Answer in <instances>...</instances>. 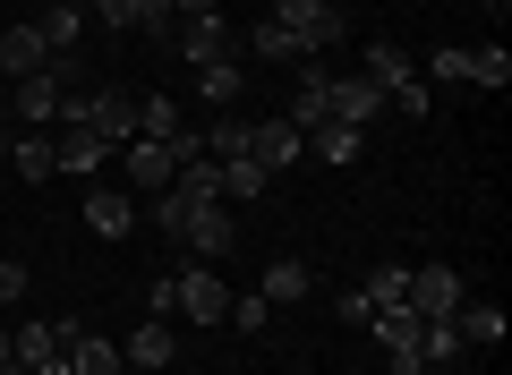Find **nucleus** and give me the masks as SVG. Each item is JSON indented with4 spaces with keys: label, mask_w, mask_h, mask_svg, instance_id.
Masks as SVG:
<instances>
[{
    "label": "nucleus",
    "mask_w": 512,
    "mask_h": 375,
    "mask_svg": "<svg viewBox=\"0 0 512 375\" xmlns=\"http://www.w3.org/2000/svg\"><path fill=\"white\" fill-rule=\"evenodd\" d=\"M265 18H282V26H291L308 60H325V52H342V43H350V18L333 9V0H274Z\"/></svg>",
    "instance_id": "f257e3e1"
},
{
    "label": "nucleus",
    "mask_w": 512,
    "mask_h": 375,
    "mask_svg": "<svg viewBox=\"0 0 512 375\" xmlns=\"http://www.w3.org/2000/svg\"><path fill=\"white\" fill-rule=\"evenodd\" d=\"M171 316H188V324H222V316H231V290H222V273H214V265H180V273H171Z\"/></svg>",
    "instance_id": "f03ea898"
},
{
    "label": "nucleus",
    "mask_w": 512,
    "mask_h": 375,
    "mask_svg": "<svg viewBox=\"0 0 512 375\" xmlns=\"http://www.w3.org/2000/svg\"><path fill=\"white\" fill-rule=\"evenodd\" d=\"M9 358H18L26 375H69V316L18 324V333H9Z\"/></svg>",
    "instance_id": "7ed1b4c3"
},
{
    "label": "nucleus",
    "mask_w": 512,
    "mask_h": 375,
    "mask_svg": "<svg viewBox=\"0 0 512 375\" xmlns=\"http://www.w3.org/2000/svg\"><path fill=\"white\" fill-rule=\"evenodd\" d=\"M171 52L188 60V69H214V60H231L239 43H231V26H222V9H205V18H171Z\"/></svg>",
    "instance_id": "20e7f679"
},
{
    "label": "nucleus",
    "mask_w": 512,
    "mask_h": 375,
    "mask_svg": "<svg viewBox=\"0 0 512 375\" xmlns=\"http://www.w3.org/2000/svg\"><path fill=\"white\" fill-rule=\"evenodd\" d=\"M299 154H308V137H299L291 120H248V162H265V171L282 179Z\"/></svg>",
    "instance_id": "39448f33"
},
{
    "label": "nucleus",
    "mask_w": 512,
    "mask_h": 375,
    "mask_svg": "<svg viewBox=\"0 0 512 375\" xmlns=\"http://www.w3.org/2000/svg\"><path fill=\"white\" fill-rule=\"evenodd\" d=\"M461 299H470V290H461V273H453V265H419V273H410V307H419L427 324H444Z\"/></svg>",
    "instance_id": "423d86ee"
},
{
    "label": "nucleus",
    "mask_w": 512,
    "mask_h": 375,
    "mask_svg": "<svg viewBox=\"0 0 512 375\" xmlns=\"http://www.w3.org/2000/svg\"><path fill=\"white\" fill-rule=\"evenodd\" d=\"M376 111H384V86H376V77H333V86H325V120L367 128Z\"/></svg>",
    "instance_id": "0eeeda50"
},
{
    "label": "nucleus",
    "mask_w": 512,
    "mask_h": 375,
    "mask_svg": "<svg viewBox=\"0 0 512 375\" xmlns=\"http://www.w3.org/2000/svg\"><path fill=\"white\" fill-rule=\"evenodd\" d=\"M9 94H18V128H52V120H60V94H69V86H60L52 69H35V77H9Z\"/></svg>",
    "instance_id": "6e6552de"
},
{
    "label": "nucleus",
    "mask_w": 512,
    "mask_h": 375,
    "mask_svg": "<svg viewBox=\"0 0 512 375\" xmlns=\"http://www.w3.org/2000/svg\"><path fill=\"white\" fill-rule=\"evenodd\" d=\"M128 179L137 188H171L180 179V145L171 137H128Z\"/></svg>",
    "instance_id": "1a4fd4ad"
},
{
    "label": "nucleus",
    "mask_w": 512,
    "mask_h": 375,
    "mask_svg": "<svg viewBox=\"0 0 512 375\" xmlns=\"http://www.w3.org/2000/svg\"><path fill=\"white\" fill-rule=\"evenodd\" d=\"M171 358H180V333H171L163 316H146V324H137V333L120 341V367H154V375H163Z\"/></svg>",
    "instance_id": "9d476101"
},
{
    "label": "nucleus",
    "mask_w": 512,
    "mask_h": 375,
    "mask_svg": "<svg viewBox=\"0 0 512 375\" xmlns=\"http://www.w3.org/2000/svg\"><path fill=\"white\" fill-rule=\"evenodd\" d=\"M86 231H94V239H128V231H137L128 188H94V179H86Z\"/></svg>",
    "instance_id": "9b49d317"
},
{
    "label": "nucleus",
    "mask_w": 512,
    "mask_h": 375,
    "mask_svg": "<svg viewBox=\"0 0 512 375\" xmlns=\"http://www.w3.org/2000/svg\"><path fill=\"white\" fill-rule=\"evenodd\" d=\"M35 69H52V52H43V35L26 18H9L0 26V77H35Z\"/></svg>",
    "instance_id": "f8f14e48"
},
{
    "label": "nucleus",
    "mask_w": 512,
    "mask_h": 375,
    "mask_svg": "<svg viewBox=\"0 0 512 375\" xmlns=\"http://www.w3.org/2000/svg\"><path fill=\"white\" fill-rule=\"evenodd\" d=\"M69 375H120V341H103L94 324L69 316Z\"/></svg>",
    "instance_id": "ddd939ff"
},
{
    "label": "nucleus",
    "mask_w": 512,
    "mask_h": 375,
    "mask_svg": "<svg viewBox=\"0 0 512 375\" xmlns=\"http://www.w3.org/2000/svg\"><path fill=\"white\" fill-rule=\"evenodd\" d=\"M231 239H239V231H231V214H222V205H205V214L188 222V239H180V248L197 256V265H222V256H231Z\"/></svg>",
    "instance_id": "4468645a"
},
{
    "label": "nucleus",
    "mask_w": 512,
    "mask_h": 375,
    "mask_svg": "<svg viewBox=\"0 0 512 375\" xmlns=\"http://www.w3.org/2000/svg\"><path fill=\"white\" fill-rule=\"evenodd\" d=\"M444 324L461 333V350H470V341H478V350H495V341H504V307H495V299H461Z\"/></svg>",
    "instance_id": "2eb2a0df"
},
{
    "label": "nucleus",
    "mask_w": 512,
    "mask_h": 375,
    "mask_svg": "<svg viewBox=\"0 0 512 375\" xmlns=\"http://www.w3.org/2000/svg\"><path fill=\"white\" fill-rule=\"evenodd\" d=\"M103 154H111V145L94 137V128H60V137H52V162H60V171H77V179L103 171Z\"/></svg>",
    "instance_id": "dca6fc26"
},
{
    "label": "nucleus",
    "mask_w": 512,
    "mask_h": 375,
    "mask_svg": "<svg viewBox=\"0 0 512 375\" xmlns=\"http://www.w3.org/2000/svg\"><path fill=\"white\" fill-rule=\"evenodd\" d=\"M197 214H205V197H188L180 179L154 197V231H163V239H188V222H197Z\"/></svg>",
    "instance_id": "f3484780"
},
{
    "label": "nucleus",
    "mask_w": 512,
    "mask_h": 375,
    "mask_svg": "<svg viewBox=\"0 0 512 375\" xmlns=\"http://www.w3.org/2000/svg\"><path fill=\"white\" fill-rule=\"evenodd\" d=\"M308 290H316L308 265H291V256H274V265H265V307H299Z\"/></svg>",
    "instance_id": "a211bd4d"
},
{
    "label": "nucleus",
    "mask_w": 512,
    "mask_h": 375,
    "mask_svg": "<svg viewBox=\"0 0 512 375\" xmlns=\"http://www.w3.org/2000/svg\"><path fill=\"white\" fill-rule=\"evenodd\" d=\"M9 162H18V179H52V171H60L43 128H18V137H9Z\"/></svg>",
    "instance_id": "6ab92c4d"
},
{
    "label": "nucleus",
    "mask_w": 512,
    "mask_h": 375,
    "mask_svg": "<svg viewBox=\"0 0 512 375\" xmlns=\"http://www.w3.org/2000/svg\"><path fill=\"white\" fill-rule=\"evenodd\" d=\"M419 307H376V316H367V333H376L384 341V350H410V341H419Z\"/></svg>",
    "instance_id": "aec40b11"
},
{
    "label": "nucleus",
    "mask_w": 512,
    "mask_h": 375,
    "mask_svg": "<svg viewBox=\"0 0 512 375\" xmlns=\"http://www.w3.org/2000/svg\"><path fill=\"white\" fill-rule=\"evenodd\" d=\"M197 94H205L214 111H231L239 94H248V77H239V60H214V69H197Z\"/></svg>",
    "instance_id": "412c9836"
},
{
    "label": "nucleus",
    "mask_w": 512,
    "mask_h": 375,
    "mask_svg": "<svg viewBox=\"0 0 512 375\" xmlns=\"http://www.w3.org/2000/svg\"><path fill=\"white\" fill-rule=\"evenodd\" d=\"M35 35H43V52H77V35H86V9H43Z\"/></svg>",
    "instance_id": "4be33fe9"
},
{
    "label": "nucleus",
    "mask_w": 512,
    "mask_h": 375,
    "mask_svg": "<svg viewBox=\"0 0 512 375\" xmlns=\"http://www.w3.org/2000/svg\"><path fill=\"white\" fill-rule=\"evenodd\" d=\"M359 77H376L384 94L410 86V52H402V43H367V69H359Z\"/></svg>",
    "instance_id": "5701e85b"
},
{
    "label": "nucleus",
    "mask_w": 512,
    "mask_h": 375,
    "mask_svg": "<svg viewBox=\"0 0 512 375\" xmlns=\"http://www.w3.org/2000/svg\"><path fill=\"white\" fill-rule=\"evenodd\" d=\"M248 52H256V60H308V52H299V35H291V26H282V18H256Z\"/></svg>",
    "instance_id": "b1692460"
},
{
    "label": "nucleus",
    "mask_w": 512,
    "mask_h": 375,
    "mask_svg": "<svg viewBox=\"0 0 512 375\" xmlns=\"http://www.w3.org/2000/svg\"><path fill=\"white\" fill-rule=\"evenodd\" d=\"M308 154H316V162H359V128H342V120L308 128Z\"/></svg>",
    "instance_id": "393cba45"
},
{
    "label": "nucleus",
    "mask_w": 512,
    "mask_h": 375,
    "mask_svg": "<svg viewBox=\"0 0 512 375\" xmlns=\"http://www.w3.org/2000/svg\"><path fill=\"white\" fill-rule=\"evenodd\" d=\"M359 290H367V307H410V265H376Z\"/></svg>",
    "instance_id": "a878e982"
},
{
    "label": "nucleus",
    "mask_w": 512,
    "mask_h": 375,
    "mask_svg": "<svg viewBox=\"0 0 512 375\" xmlns=\"http://www.w3.org/2000/svg\"><path fill=\"white\" fill-rule=\"evenodd\" d=\"M265 188H274V171H265V162H248V154L222 162V197H265Z\"/></svg>",
    "instance_id": "bb28decb"
},
{
    "label": "nucleus",
    "mask_w": 512,
    "mask_h": 375,
    "mask_svg": "<svg viewBox=\"0 0 512 375\" xmlns=\"http://www.w3.org/2000/svg\"><path fill=\"white\" fill-rule=\"evenodd\" d=\"M180 103H171V94H146V103H137V137H180Z\"/></svg>",
    "instance_id": "cd10ccee"
},
{
    "label": "nucleus",
    "mask_w": 512,
    "mask_h": 375,
    "mask_svg": "<svg viewBox=\"0 0 512 375\" xmlns=\"http://www.w3.org/2000/svg\"><path fill=\"white\" fill-rule=\"evenodd\" d=\"M470 86H487V94H504V86H512V52H504V43L470 52Z\"/></svg>",
    "instance_id": "c85d7f7f"
},
{
    "label": "nucleus",
    "mask_w": 512,
    "mask_h": 375,
    "mask_svg": "<svg viewBox=\"0 0 512 375\" xmlns=\"http://www.w3.org/2000/svg\"><path fill=\"white\" fill-rule=\"evenodd\" d=\"M419 358H427V367H453V358H461V333H453V324H419Z\"/></svg>",
    "instance_id": "c756f323"
},
{
    "label": "nucleus",
    "mask_w": 512,
    "mask_h": 375,
    "mask_svg": "<svg viewBox=\"0 0 512 375\" xmlns=\"http://www.w3.org/2000/svg\"><path fill=\"white\" fill-rule=\"evenodd\" d=\"M205 154H214V162L248 154V120H214V128H205Z\"/></svg>",
    "instance_id": "7c9ffc66"
},
{
    "label": "nucleus",
    "mask_w": 512,
    "mask_h": 375,
    "mask_svg": "<svg viewBox=\"0 0 512 375\" xmlns=\"http://www.w3.org/2000/svg\"><path fill=\"white\" fill-rule=\"evenodd\" d=\"M274 324V307H265V290H248V299H231V333H265Z\"/></svg>",
    "instance_id": "2f4dec72"
},
{
    "label": "nucleus",
    "mask_w": 512,
    "mask_h": 375,
    "mask_svg": "<svg viewBox=\"0 0 512 375\" xmlns=\"http://www.w3.org/2000/svg\"><path fill=\"white\" fill-rule=\"evenodd\" d=\"M86 9H94V26H111V35H128V26H146V18H137V0H86Z\"/></svg>",
    "instance_id": "473e14b6"
},
{
    "label": "nucleus",
    "mask_w": 512,
    "mask_h": 375,
    "mask_svg": "<svg viewBox=\"0 0 512 375\" xmlns=\"http://www.w3.org/2000/svg\"><path fill=\"white\" fill-rule=\"evenodd\" d=\"M427 77H444V86H470V52H427Z\"/></svg>",
    "instance_id": "72a5a7b5"
},
{
    "label": "nucleus",
    "mask_w": 512,
    "mask_h": 375,
    "mask_svg": "<svg viewBox=\"0 0 512 375\" xmlns=\"http://www.w3.org/2000/svg\"><path fill=\"white\" fill-rule=\"evenodd\" d=\"M26 299V265H18V256H0V307H18Z\"/></svg>",
    "instance_id": "f704fd0d"
},
{
    "label": "nucleus",
    "mask_w": 512,
    "mask_h": 375,
    "mask_svg": "<svg viewBox=\"0 0 512 375\" xmlns=\"http://www.w3.org/2000/svg\"><path fill=\"white\" fill-rule=\"evenodd\" d=\"M384 375H427V358H419V341H410V350H384Z\"/></svg>",
    "instance_id": "c9c22d12"
},
{
    "label": "nucleus",
    "mask_w": 512,
    "mask_h": 375,
    "mask_svg": "<svg viewBox=\"0 0 512 375\" xmlns=\"http://www.w3.org/2000/svg\"><path fill=\"white\" fill-rule=\"evenodd\" d=\"M171 9H180V18H205V9H222V0H171Z\"/></svg>",
    "instance_id": "e433bc0d"
},
{
    "label": "nucleus",
    "mask_w": 512,
    "mask_h": 375,
    "mask_svg": "<svg viewBox=\"0 0 512 375\" xmlns=\"http://www.w3.org/2000/svg\"><path fill=\"white\" fill-rule=\"evenodd\" d=\"M43 9H86V0H43Z\"/></svg>",
    "instance_id": "4c0bfd02"
},
{
    "label": "nucleus",
    "mask_w": 512,
    "mask_h": 375,
    "mask_svg": "<svg viewBox=\"0 0 512 375\" xmlns=\"http://www.w3.org/2000/svg\"><path fill=\"white\" fill-rule=\"evenodd\" d=\"M0 358H9V324H0Z\"/></svg>",
    "instance_id": "58836bf2"
},
{
    "label": "nucleus",
    "mask_w": 512,
    "mask_h": 375,
    "mask_svg": "<svg viewBox=\"0 0 512 375\" xmlns=\"http://www.w3.org/2000/svg\"><path fill=\"white\" fill-rule=\"evenodd\" d=\"M0 375H18V358H0Z\"/></svg>",
    "instance_id": "ea45409f"
},
{
    "label": "nucleus",
    "mask_w": 512,
    "mask_h": 375,
    "mask_svg": "<svg viewBox=\"0 0 512 375\" xmlns=\"http://www.w3.org/2000/svg\"><path fill=\"white\" fill-rule=\"evenodd\" d=\"M0 154H9V128H0Z\"/></svg>",
    "instance_id": "a19ab883"
},
{
    "label": "nucleus",
    "mask_w": 512,
    "mask_h": 375,
    "mask_svg": "<svg viewBox=\"0 0 512 375\" xmlns=\"http://www.w3.org/2000/svg\"><path fill=\"white\" fill-rule=\"evenodd\" d=\"M0 103H9V77H0Z\"/></svg>",
    "instance_id": "79ce46f5"
},
{
    "label": "nucleus",
    "mask_w": 512,
    "mask_h": 375,
    "mask_svg": "<svg viewBox=\"0 0 512 375\" xmlns=\"http://www.w3.org/2000/svg\"><path fill=\"white\" fill-rule=\"evenodd\" d=\"M0 26H9V9H0Z\"/></svg>",
    "instance_id": "37998d69"
}]
</instances>
